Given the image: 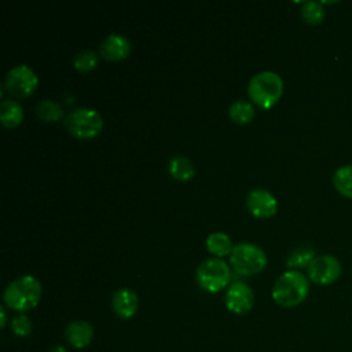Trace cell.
Wrapping results in <instances>:
<instances>
[{
  "label": "cell",
  "mask_w": 352,
  "mask_h": 352,
  "mask_svg": "<svg viewBox=\"0 0 352 352\" xmlns=\"http://www.w3.org/2000/svg\"><path fill=\"white\" fill-rule=\"evenodd\" d=\"M98 65V55L95 51L84 50L74 55L73 66L78 72H89Z\"/></svg>",
  "instance_id": "cell-22"
},
{
  "label": "cell",
  "mask_w": 352,
  "mask_h": 352,
  "mask_svg": "<svg viewBox=\"0 0 352 352\" xmlns=\"http://www.w3.org/2000/svg\"><path fill=\"white\" fill-rule=\"evenodd\" d=\"M63 125L73 136L87 139L98 135L102 131L103 120L95 109L76 107L65 116Z\"/></svg>",
  "instance_id": "cell-6"
},
{
  "label": "cell",
  "mask_w": 352,
  "mask_h": 352,
  "mask_svg": "<svg viewBox=\"0 0 352 352\" xmlns=\"http://www.w3.org/2000/svg\"><path fill=\"white\" fill-rule=\"evenodd\" d=\"M168 170L172 177L177 180H188L195 173V166L188 157L184 155H173L169 160Z\"/></svg>",
  "instance_id": "cell-15"
},
{
  "label": "cell",
  "mask_w": 352,
  "mask_h": 352,
  "mask_svg": "<svg viewBox=\"0 0 352 352\" xmlns=\"http://www.w3.org/2000/svg\"><path fill=\"white\" fill-rule=\"evenodd\" d=\"M230 263L238 274L254 275L265 267L267 254L258 245L242 241L234 245L230 253Z\"/></svg>",
  "instance_id": "cell-4"
},
{
  "label": "cell",
  "mask_w": 352,
  "mask_h": 352,
  "mask_svg": "<svg viewBox=\"0 0 352 352\" xmlns=\"http://www.w3.org/2000/svg\"><path fill=\"white\" fill-rule=\"evenodd\" d=\"M314 257H315V249L314 248H311V246H298L286 258V267H289L290 270H298V268L308 267L309 263L314 260Z\"/></svg>",
  "instance_id": "cell-19"
},
{
  "label": "cell",
  "mask_w": 352,
  "mask_h": 352,
  "mask_svg": "<svg viewBox=\"0 0 352 352\" xmlns=\"http://www.w3.org/2000/svg\"><path fill=\"white\" fill-rule=\"evenodd\" d=\"M129 52L131 41L118 33H110L102 40L99 45V54L109 60H121L126 58Z\"/></svg>",
  "instance_id": "cell-11"
},
{
  "label": "cell",
  "mask_w": 352,
  "mask_h": 352,
  "mask_svg": "<svg viewBox=\"0 0 352 352\" xmlns=\"http://www.w3.org/2000/svg\"><path fill=\"white\" fill-rule=\"evenodd\" d=\"M36 113L40 117V120L47 121V122H54L60 118H65L63 107L52 99L40 100L36 106Z\"/></svg>",
  "instance_id": "cell-17"
},
{
  "label": "cell",
  "mask_w": 352,
  "mask_h": 352,
  "mask_svg": "<svg viewBox=\"0 0 352 352\" xmlns=\"http://www.w3.org/2000/svg\"><path fill=\"white\" fill-rule=\"evenodd\" d=\"M6 320H7L6 309H4V307H0V327H1V329L6 326Z\"/></svg>",
  "instance_id": "cell-24"
},
{
  "label": "cell",
  "mask_w": 352,
  "mask_h": 352,
  "mask_svg": "<svg viewBox=\"0 0 352 352\" xmlns=\"http://www.w3.org/2000/svg\"><path fill=\"white\" fill-rule=\"evenodd\" d=\"M67 342L77 349L88 346L94 338V327L87 320H73L67 324L66 330Z\"/></svg>",
  "instance_id": "cell-13"
},
{
  "label": "cell",
  "mask_w": 352,
  "mask_h": 352,
  "mask_svg": "<svg viewBox=\"0 0 352 352\" xmlns=\"http://www.w3.org/2000/svg\"><path fill=\"white\" fill-rule=\"evenodd\" d=\"M224 302L228 311L236 315L248 314L254 304V294L250 286L243 282L231 283L224 294Z\"/></svg>",
  "instance_id": "cell-9"
},
{
  "label": "cell",
  "mask_w": 352,
  "mask_h": 352,
  "mask_svg": "<svg viewBox=\"0 0 352 352\" xmlns=\"http://www.w3.org/2000/svg\"><path fill=\"white\" fill-rule=\"evenodd\" d=\"M301 16L308 25H319L324 18L323 4L314 0L304 1L301 6Z\"/></svg>",
  "instance_id": "cell-21"
},
{
  "label": "cell",
  "mask_w": 352,
  "mask_h": 352,
  "mask_svg": "<svg viewBox=\"0 0 352 352\" xmlns=\"http://www.w3.org/2000/svg\"><path fill=\"white\" fill-rule=\"evenodd\" d=\"M309 292L308 278L298 270H289L278 276L272 286V298L282 307L301 304Z\"/></svg>",
  "instance_id": "cell-1"
},
{
  "label": "cell",
  "mask_w": 352,
  "mask_h": 352,
  "mask_svg": "<svg viewBox=\"0 0 352 352\" xmlns=\"http://www.w3.org/2000/svg\"><path fill=\"white\" fill-rule=\"evenodd\" d=\"M246 205L249 212L256 217H271L276 213L278 202L272 192L265 188H253L246 197Z\"/></svg>",
  "instance_id": "cell-10"
},
{
  "label": "cell",
  "mask_w": 352,
  "mask_h": 352,
  "mask_svg": "<svg viewBox=\"0 0 352 352\" xmlns=\"http://www.w3.org/2000/svg\"><path fill=\"white\" fill-rule=\"evenodd\" d=\"M341 263L337 257L331 254H319L315 256L314 260L307 267L308 278L322 286H327L334 283L341 275Z\"/></svg>",
  "instance_id": "cell-8"
},
{
  "label": "cell",
  "mask_w": 352,
  "mask_h": 352,
  "mask_svg": "<svg viewBox=\"0 0 352 352\" xmlns=\"http://www.w3.org/2000/svg\"><path fill=\"white\" fill-rule=\"evenodd\" d=\"M48 352H67L62 345H56V346H52Z\"/></svg>",
  "instance_id": "cell-25"
},
{
  "label": "cell",
  "mask_w": 352,
  "mask_h": 352,
  "mask_svg": "<svg viewBox=\"0 0 352 352\" xmlns=\"http://www.w3.org/2000/svg\"><path fill=\"white\" fill-rule=\"evenodd\" d=\"M38 78L36 72L28 65L11 67L4 77V88L15 98H26L36 89Z\"/></svg>",
  "instance_id": "cell-7"
},
{
  "label": "cell",
  "mask_w": 352,
  "mask_h": 352,
  "mask_svg": "<svg viewBox=\"0 0 352 352\" xmlns=\"http://www.w3.org/2000/svg\"><path fill=\"white\" fill-rule=\"evenodd\" d=\"M283 92V81L280 76L272 70L256 73L248 84L250 99L260 107L268 109L274 106Z\"/></svg>",
  "instance_id": "cell-3"
},
{
  "label": "cell",
  "mask_w": 352,
  "mask_h": 352,
  "mask_svg": "<svg viewBox=\"0 0 352 352\" xmlns=\"http://www.w3.org/2000/svg\"><path fill=\"white\" fill-rule=\"evenodd\" d=\"M41 297V283L33 275H22L10 282L4 290L3 298L7 307L23 312L34 308Z\"/></svg>",
  "instance_id": "cell-2"
},
{
  "label": "cell",
  "mask_w": 352,
  "mask_h": 352,
  "mask_svg": "<svg viewBox=\"0 0 352 352\" xmlns=\"http://www.w3.org/2000/svg\"><path fill=\"white\" fill-rule=\"evenodd\" d=\"M138 305H139L138 294L129 287L118 289L111 297L113 311L121 319L132 318L138 311Z\"/></svg>",
  "instance_id": "cell-12"
},
{
  "label": "cell",
  "mask_w": 352,
  "mask_h": 352,
  "mask_svg": "<svg viewBox=\"0 0 352 352\" xmlns=\"http://www.w3.org/2000/svg\"><path fill=\"white\" fill-rule=\"evenodd\" d=\"M11 327H12V331L15 336L28 337L32 331V322L25 314H19L12 319Z\"/></svg>",
  "instance_id": "cell-23"
},
{
  "label": "cell",
  "mask_w": 352,
  "mask_h": 352,
  "mask_svg": "<svg viewBox=\"0 0 352 352\" xmlns=\"http://www.w3.org/2000/svg\"><path fill=\"white\" fill-rule=\"evenodd\" d=\"M333 186L341 195L352 199V165L340 166L334 172Z\"/></svg>",
  "instance_id": "cell-18"
},
{
  "label": "cell",
  "mask_w": 352,
  "mask_h": 352,
  "mask_svg": "<svg viewBox=\"0 0 352 352\" xmlns=\"http://www.w3.org/2000/svg\"><path fill=\"white\" fill-rule=\"evenodd\" d=\"M23 118L22 104L14 99H3L0 103V120L4 126L12 128L21 124Z\"/></svg>",
  "instance_id": "cell-14"
},
{
  "label": "cell",
  "mask_w": 352,
  "mask_h": 352,
  "mask_svg": "<svg viewBox=\"0 0 352 352\" xmlns=\"http://www.w3.org/2000/svg\"><path fill=\"white\" fill-rule=\"evenodd\" d=\"M232 248L234 246L231 243L230 235L223 232V231L210 232L206 238V249L217 257H221V256H226V254L231 253Z\"/></svg>",
  "instance_id": "cell-16"
},
{
  "label": "cell",
  "mask_w": 352,
  "mask_h": 352,
  "mask_svg": "<svg viewBox=\"0 0 352 352\" xmlns=\"http://www.w3.org/2000/svg\"><path fill=\"white\" fill-rule=\"evenodd\" d=\"M228 116L231 117L232 121L238 124H248L254 117L253 104L248 100L238 99L230 104Z\"/></svg>",
  "instance_id": "cell-20"
},
{
  "label": "cell",
  "mask_w": 352,
  "mask_h": 352,
  "mask_svg": "<svg viewBox=\"0 0 352 352\" xmlns=\"http://www.w3.org/2000/svg\"><path fill=\"white\" fill-rule=\"evenodd\" d=\"M231 278L230 265L220 257H208L195 271L197 283L206 292L216 293L224 289Z\"/></svg>",
  "instance_id": "cell-5"
}]
</instances>
